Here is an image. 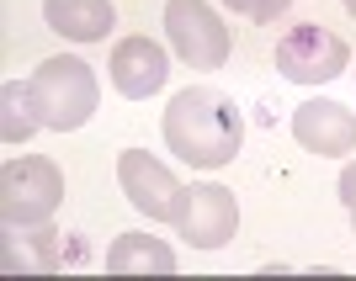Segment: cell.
Listing matches in <instances>:
<instances>
[{
	"label": "cell",
	"mask_w": 356,
	"mask_h": 281,
	"mask_svg": "<svg viewBox=\"0 0 356 281\" xmlns=\"http://www.w3.org/2000/svg\"><path fill=\"white\" fill-rule=\"evenodd\" d=\"M165 37L192 69H223L229 59V27L208 0H165Z\"/></svg>",
	"instance_id": "cell-5"
},
{
	"label": "cell",
	"mask_w": 356,
	"mask_h": 281,
	"mask_svg": "<svg viewBox=\"0 0 356 281\" xmlns=\"http://www.w3.org/2000/svg\"><path fill=\"white\" fill-rule=\"evenodd\" d=\"M351 223H356V218H351Z\"/></svg>",
	"instance_id": "cell-16"
},
{
	"label": "cell",
	"mask_w": 356,
	"mask_h": 281,
	"mask_svg": "<svg viewBox=\"0 0 356 281\" xmlns=\"http://www.w3.org/2000/svg\"><path fill=\"white\" fill-rule=\"evenodd\" d=\"M277 69L293 80V85H330L335 74L351 69V48H346L341 32L319 27V22H303L277 43Z\"/></svg>",
	"instance_id": "cell-6"
},
{
	"label": "cell",
	"mask_w": 356,
	"mask_h": 281,
	"mask_svg": "<svg viewBox=\"0 0 356 281\" xmlns=\"http://www.w3.org/2000/svg\"><path fill=\"white\" fill-rule=\"evenodd\" d=\"M176 234L192 244V250H223L229 239L239 234V202L229 186H213V180H197V186H181L176 196Z\"/></svg>",
	"instance_id": "cell-4"
},
{
	"label": "cell",
	"mask_w": 356,
	"mask_h": 281,
	"mask_svg": "<svg viewBox=\"0 0 356 281\" xmlns=\"http://www.w3.org/2000/svg\"><path fill=\"white\" fill-rule=\"evenodd\" d=\"M32 101H38V122L54 128V133H74L96 117V101H102V85L90 74L86 59L59 53V59H43L32 69Z\"/></svg>",
	"instance_id": "cell-2"
},
{
	"label": "cell",
	"mask_w": 356,
	"mask_h": 281,
	"mask_svg": "<svg viewBox=\"0 0 356 281\" xmlns=\"http://www.w3.org/2000/svg\"><path fill=\"white\" fill-rule=\"evenodd\" d=\"M0 106H6V117H0V138L6 144H27L43 122H38V101H32V85H16L6 80L0 85Z\"/></svg>",
	"instance_id": "cell-12"
},
{
	"label": "cell",
	"mask_w": 356,
	"mask_h": 281,
	"mask_svg": "<svg viewBox=\"0 0 356 281\" xmlns=\"http://www.w3.org/2000/svg\"><path fill=\"white\" fill-rule=\"evenodd\" d=\"M165 80H170V59H165V48L154 37H122L112 48V85H118V96L149 101L154 90H165Z\"/></svg>",
	"instance_id": "cell-9"
},
{
	"label": "cell",
	"mask_w": 356,
	"mask_h": 281,
	"mask_svg": "<svg viewBox=\"0 0 356 281\" xmlns=\"http://www.w3.org/2000/svg\"><path fill=\"white\" fill-rule=\"evenodd\" d=\"M118 186H122V196L134 202V212H144L149 223H170V218H176L181 180L170 176V164H160L154 154H144V148H122V154H118Z\"/></svg>",
	"instance_id": "cell-7"
},
{
	"label": "cell",
	"mask_w": 356,
	"mask_h": 281,
	"mask_svg": "<svg viewBox=\"0 0 356 281\" xmlns=\"http://www.w3.org/2000/svg\"><path fill=\"white\" fill-rule=\"evenodd\" d=\"M229 11H245L250 22H277V11H287L293 0H223Z\"/></svg>",
	"instance_id": "cell-13"
},
{
	"label": "cell",
	"mask_w": 356,
	"mask_h": 281,
	"mask_svg": "<svg viewBox=\"0 0 356 281\" xmlns=\"http://www.w3.org/2000/svg\"><path fill=\"white\" fill-rule=\"evenodd\" d=\"M341 202H346V212L356 218V160L341 170Z\"/></svg>",
	"instance_id": "cell-14"
},
{
	"label": "cell",
	"mask_w": 356,
	"mask_h": 281,
	"mask_svg": "<svg viewBox=\"0 0 356 281\" xmlns=\"http://www.w3.org/2000/svg\"><path fill=\"white\" fill-rule=\"evenodd\" d=\"M106 271L112 276H170L176 271V250L149 234H118L112 250H106Z\"/></svg>",
	"instance_id": "cell-11"
},
{
	"label": "cell",
	"mask_w": 356,
	"mask_h": 281,
	"mask_svg": "<svg viewBox=\"0 0 356 281\" xmlns=\"http://www.w3.org/2000/svg\"><path fill=\"white\" fill-rule=\"evenodd\" d=\"M43 22L48 32H59L70 43H102L118 11H112V0H43Z\"/></svg>",
	"instance_id": "cell-10"
},
{
	"label": "cell",
	"mask_w": 356,
	"mask_h": 281,
	"mask_svg": "<svg viewBox=\"0 0 356 281\" xmlns=\"http://www.w3.org/2000/svg\"><path fill=\"white\" fill-rule=\"evenodd\" d=\"M245 144V117L239 106L213 85H186L165 106V148L192 170H218Z\"/></svg>",
	"instance_id": "cell-1"
},
{
	"label": "cell",
	"mask_w": 356,
	"mask_h": 281,
	"mask_svg": "<svg viewBox=\"0 0 356 281\" xmlns=\"http://www.w3.org/2000/svg\"><path fill=\"white\" fill-rule=\"evenodd\" d=\"M293 138L319 160H341L356 154V117L341 101H303L293 112Z\"/></svg>",
	"instance_id": "cell-8"
},
{
	"label": "cell",
	"mask_w": 356,
	"mask_h": 281,
	"mask_svg": "<svg viewBox=\"0 0 356 281\" xmlns=\"http://www.w3.org/2000/svg\"><path fill=\"white\" fill-rule=\"evenodd\" d=\"M64 202V176L59 164L43 154H22V160L0 164V223L6 234L16 228H43Z\"/></svg>",
	"instance_id": "cell-3"
},
{
	"label": "cell",
	"mask_w": 356,
	"mask_h": 281,
	"mask_svg": "<svg viewBox=\"0 0 356 281\" xmlns=\"http://www.w3.org/2000/svg\"><path fill=\"white\" fill-rule=\"evenodd\" d=\"M341 6H346V11H351V16H356V0H341Z\"/></svg>",
	"instance_id": "cell-15"
}]
</instances>
